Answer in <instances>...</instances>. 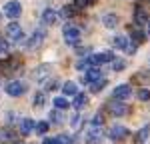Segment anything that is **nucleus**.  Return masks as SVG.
Instances as JSON below:
<instances>
[{"label": "nucleus", "mask_w": 150, "mask_h": 144, "mask_svg": "<svg viewBox=\"0 0 150 144\" xmlns=\"http://www.w3.org/2000/svg\"><path fill=\"white\" fill-rule=\"evenodd\" d=\"M62 34H64V40H66L68 46H78L80 40H82L80 28H76L74 24H66V26L62 28Z\"/></svg>", "instance_id": "f257e3e1"}, {"label": "nucleus", "mask_w": 150, "mask_h": 144, "mask_svg": "<svg viewBox=\"0 0 150 144\" xmlns=\"http://www.w3.org/2000/svg\"><path fill=\"white\" fill-rule=\"evenodd\" d=\"M20 66H22V58L20 56H10V58L6 60H0V74H14V72L20 70Z\"/></svg>", "instance_id": "f03ea898"}, {"label": "nucleus", "mask_w": 150, "mask_h": 144, "mask_svg": "<svg viewBox=\"0 0 150 144\" xmlns=\"http://www.w3.org/2000/svg\"><path fill=\"white\" fill-rule=\"evenodd\" d=\"M6 36H8V40H12V42H22V40H26L24 38V32H22V26L18 22H10L6 24Z\"/></svg>", "instance_id": "7ed1b4c3"}, {"label": "nucleus", "mask_w": 150, "mask_h": 144, "mask_svg": "<svg viewBox=\"0 0 150 144\" xmlns=\"http://www.w3.org/2000/svg\"><path fill=\"white\" fill-rule=\"evenodd\" d=\"M102 140V126L98 124H88V130H86V136H84V142L86 144H96Z\"/></svg>", "instance_id": "20e7f679"}, {"label": "nucleus", "mask_w": 150, "mask_h": 144, "mask_svg": "<svg viewBox=\"0 0 150 144\" xmlns=\"http://www.w3.org/2000/svg\"><path fill=\"white\" fill-rule=\"evenodd\" d=\"M110 140H114V142H120V140H124L126 136H130V132H128L126 126H120V124H114V126H110L108 128V134H106Z\"/></svg>", "instance_id": "39448f33"}, {"label": "nucleus", "mask_w": 150, "mask_h": 144, "mask_svg": "<svg viewBox=\"0 0 150 144\" xmlns=\"http://www.w3.org/2000/svg\"><path fill=\"white\" fill-rule=\"evenodd\" d=\"M112 60H114V54H112V52H96V54H92V56H88L90 66H100V64L112 62Z\"/></svg>", "instance_id": "423d86ee"}, {"label": "nucleus", "mask_w": 150, "mask_h": 144, "mask_svg": "<svg viewBox=\"0 0 150 144\" xmlns=\"http://www.w3.org/2000/svg\"><path fill=\"white\" fill-rule=\"evenodd\" d=\"M24 92H26V84L22 82V80H12V82L6 84V94L8 96H22Z\"/></svg>", "instance_id": "0eeeda50"}, {"label": "nucleus", "mask_w": 150, "mask_h": 144, "mask_svg": "<svg viewBox=\"0 0 150 144\" xmlns=\"http://www.w3.org/2000/svg\"><path fill=\"white\" fill-rule=\"evenodd\" d=\"M4 14H6L8 18H18V16L22 14V4H20L18 0H10V2H6V6H4Z\"/></svg>", "instance_id": "6e6552de"}, {"label": "nucleus", "mask_w": 150, "mask_h": 144, "mask_svg": "<svg viewBox=\"0 0 150 144\" xmlns=\"http://www.w3.org/2000/svg\"><path fill=\"white\" fill-rule=\"evenodd\" d=\"M50 70H52L50 64H40V66H36L34 70H32V80H36V82L46 80L48 76H50Z\"/></svg>", "instance_id": "1a4fd4ad"}, {"label": "nucleus", "mask_w": 150, "mask_h": 144, "mask_svg": "<svg viewBox=\"0 0 150 144\" xmlns=\"http://www.w3.org/2000/svg\"><path fill=\"white\" fill-rule=\"evenodd\" d=\"M108 112H110L112 116H126L128 112H130V108H128L126 104L114 100V102H108Z\"/></svg>", "instance_id": "9d476101"}, {"label": "nucleus", "mask_w": 150, "mask_h": 144, "mask_svg": "<svg viewBox=\"0 0 150 144\" xmlns=\"http://www.w3.org/2000/svg\"><path fill=\"white\" fill-rule=\"evenodd\" d=\"M148 20H150V16L146 12V8H142L140 4H136L134 6V22L138 26H142V24H148Z\"/></svg>", "instance_id": "9b49d317"}, {"label": "nucleus", "mask_w": 150, "mask_h": 144, "mask_svg": "<svg viewBox=\"0 0 150 144\" xmlns=\"http://www.w3.org/2000/svg\"><path fill=\"white\" fill-rule=\"evenodd\" d=\"M102 78V74H100V70L94 66V68H88V70L82 74V82L84 84H92V82H96V80H100Z\"/></svg>", "instance_id": "f8f14e48"}, {"label": "nucleus", "mask_w": 150, "mask_h": 144, "mask_svg": "<svg viewBox=\"0 0 150 144\" xmlns=\"http://www.w3.org/2000/svg\"><path fill=\"white\" fill-rule=\"evenodd\" d=\"M44 38H46V30H44V28H40V30H34V34L30 36L28 48H36V46H40V44L44 42Z\"/></svg>", "instance_id": "ddd939ff"}, {"label": "nucleus", "mask_w": 150, "mask_h": 144, "mask_svg": "<svg viewBox=\"0 0 150 144\" xmlns=\"http://www.w3.org/2000/svg\"><path fill=\"white\" fill-rule=\"evenodd\" d=\"M130 96H132V88H130L128 84H120V86L114 88V98L116 100H126Z\"/></svg>", "instance_id": "4468645a"}, {"label": "nucleus", "mask_w": 150, "mask_h": 144, "mask_svg": "<svg viewBox=\"0 0 150 144\" xmlns=\"http://www.w3.org/2000/svg\"><path fill=\"white\" fill-rule=\"evenodd\" d=\"M148 136H150V124H146V126H142V128L134 134V144H144L148 140Z\"/></svg>", "instance_id": "2eb2a0df"}, {"label": "nucleus", "mask_w": 150, "mask_h": 144, "mask_svg": "<svg viewBox=\"0 0 150 144\" xmlns=\"http://www.w3.org/2000/svg\"><path fill=\"white\" fill-rule=\"evenodd\" d=\"M34 120L32 118H22L20 120V134H22V136H26V134H30V132L34 130Z\"/></svg>", "instance_id": "dca6fc26"}, {"label": "nucleus", "mask_w": 150, "mask_h": 144, "mask_svg": "<svg viewBox=\"0 0 150 144\" xmlns=\"http://www.w3.org/2000/svg\"><path fill=\"white\" fill-rule=\"evenodd\" d=\"M56 20H58V12L54 8H46L42 12V22L44 24H54Z\"/></svg>", "instance_id": "f3484780"}, {"label": "nucleus", "mask_w": 150, "mask_h": 144, "mask_svg": "<svg viewBox=\"0 0 150 144\" xmlns=\"http://www.w3.org/2000/svg\"><path fill=\"white\" fill-rule=\"evenodd\" d=\"M102 24L106 26V28L112 30V28L118 26V16H116V14H104V16H102Z\"/></svg>", "instance_id": "a211bd4d"}, {"label": "nucleus", "mask_w": 150, "mask_h": 144, "mask_svg": "<svg viewBox=\"0 0 150 144\" xmlns=\"http://www.w3.org/2000/svg\"><path fill=\"white\" fill-rule=\"evenodd\" d=\"M62 92H64L66 96H76V94H78V86H76V82L68 80V82L62 84Z\"/></svg>", "instance_id": "6ab92c4d"}, {"label": "nucleus", "mask_w": 150, "mask_h": 144, "mask_svg": "<svg viewBox=\"0 0 150 144\" xmlns=\"http://www.w3.org/2000/svg\"><path fill=\"white\" fill-rule=\"evenodd\" d=\"M128 44H130V42H128L126 36H114V38H112V46L118 48V50H126Z\"/></svg>", "instance_id": "aec40b11"}, {"label": "nucleus", "mask_w": 150, "mask_h": 144, "mask_svg": "<svg viewBox=\"0 0 150 144\" xmlns=\"http://www.w3.org/2000/svg\"><path fill=\"white\" fill-rule=\"evenodd\" d=\"M86 104H88V96H86V94H80V92H78V94L74 96V102H72V106L76 108V110H82V108L86 106Z\"/></svg>", "instance_id": "412c9836"}, {"label": "nucleus", "mask_w": 150, "mask_h": 144, "mask_svg": "<svg viewBox=\"0 0 150 144\" xmlns=\"http://www.w3.org/2000/svg\"><path fill=\"white\" fill-rule=\"evenodd\" d=\"M14 138H16V134L10 130V128H2L0 130V142H14Z\"/></svg>", "instance_id": "4be33fe9"}, {"label": "nucleus", "mask_w": 150, "mask_h": 144, "mask_svg": "<svg viewBox=\"0 0 150 144\" xmlns=\"http://www.w3.org/2000/svg\"><path fill=\"white\" fill-rule=\"evenodd\" d=\"M130 38H132V42L134 44H142V42H146V32H142V30H132L130 32Z\"/></svg>", "instance_id": "5701e85b"}, {"label": "nucleus", "mask_w": 150, "mask_h": 144, "mask_svg": "<svg viewBox=\"0 0 150 144\" xmlns=\"http://www.w3.org/2000/svg\"><path fill=\"white\" fill-rule=\"evenodd\" d=\"M76 12H78V8H76L74 4H66V6H62L60 14H62L64 18H74V16H76Z\"/></svg>", "instance_id": "b1692460"}, {"label": "nucleus", "mask_w": 150, "mask_h": 144, "mask_svg": "<svg viewBox=\"0 0 150 144\" xmlns=\"http://www.w3.org/2000/svg\"><path fill=\"white\" fill-rule=\"evenodd\" d=\"M106 84H108V82H106V78H100V80H96V82L90 84V92H94V94H96V92H100V90H102Z\"/></svg>", "instance_id": "393cba45"}, {"label": "nucleus", "mask_w": 150, "mask_h": 144, "mask_svg": "<svg viewBox=\"0 0 150 144\" xmlns=\"http://www.w3.org/2000/svg\"><path fill=\"white\" fill-rule=\"evenodd\" d=\"M50 120H52L54 124H62V120H64V116H62V110L54 108V110L50 112Z\"/></svg>", "instance_id": "a878e982"}, {"label": "nucleus", "mask_w": 150, "mask_h": 144, "mask_svg": "<svg viewBox=\"0 0 150 144\" xmlns=\"http://www.w3.org/2000/svg\"><path fill=\"white\" fill-rule=\"evenodd\" d=\"M46 104V94L44 92H36V96H34V106L36 108H42Z\"/></svg>", "instance_id": "bb28decb"}, {"label": "nucleus", "mask_w": 150, "mask_h": 144, "mask_svg": "<svg viewBox=\"0 0 150 144\" xmlns=\"http://www.w3.org/2000/svg\"><path fill=\"white\" fill-rule=\"evenodd\" d=\"M112 68H114V72L124 70V68H126V60H122V58H114V60H112Z\"/></svg>", "instance_id": "cd10ccee"}, {"label": "nucleus", "mask_w": 150, "mask_h": 144, "mask_svg": "<svg viewBox=\"0 0 150 144\" xmlns=\"http://www.w3.org/2000/svg\"><path fill=\"white\" fill-rule=\"evenodd\" d=\"M68 100L66 98H54V108H58V110H64V108H68Z\"/></svg>", "instance_id": "c85d7f7f"}, {"label": "nucleus", "mask_w": 150, "mask_h": 144, "mask_svg": "<svg viewBox=\"0 0 150 144\" xmlns=\"http://www.w3.org/2000/svg\"><path fill=\"white\" fill-rule=\"evenodd\" d=\"M34 130H36V134H46L48 132V122H38L34 126Z\"/></svg>", "instance_id": "c756f323"}, {"label": "nucleus", "mask_w": 150, "mask_h": 144, "mask_svg": "<svg viewBox=\"0 0 150 144\" xmlns=\"http://www.w3.org/2000/svg\"><path fill=\"white\" fill-rule=\"evenodd\" d=\"M138 100H142V102H148V100H150V90H148V88L138 90Z\"/></svg>", "instance_id": "7c9ffc66"}, {"label": "nucleus", "mask_w": 150, "mask_h": 144, "mask_svg": "<svg viewBox=\"0 0 150 144\" xmlns=\"http://www.w3.org/2000/svg\"><path fill=\"white\" fill-rule=\"evenodd\" d=\"M6 52H8V40L0 38V56H6Z\"/></svg>", "instance_id": "2f4dec72"}, {"label": "nucleus", "mask_w": 150, "mask_h": 144, "mask_svg": "<svg viewBox=\"0 0 150 144\" xmlns=\"http://www.w3.org/2000/svg\"><path fill=\"white\" fill-rule=\"evenodd\" d=\"M80 126H82V116H80V114H76V116L72 118V128H74V130H78Z\"/></svg>", "instance_id": "473e14b6"}, {"label": "nucleus", "mask_w": 150, "mask_h": 144, "mask_svg": "<svg viewBox=\"0 0 150 144\" xmlns=\"http://www.w3.org/2000/svg\"><path fill=\"white\" fill-rule=\"evenodd\" d=\"M74 6H76L78 10H82V8L90 6V2H88V0H74Z\"/></svg>", "instance_id": "72a5a7b5"}, {"label": "nucleus", "mask_w": 150, "mask_h": 144, "mask_svg": "<svg viewBox=\"0 0 150 144\" xmlns=\"http://www.w3.org/2000/svg\"><path fill=\"white\" fill-rule=\"evenodd\" d=\"M58 78H54V80H48V84H46V90H56L58 88Z\"/></svg>", "instance_id": "f704fd0d"}, {"label": "nucleus", "mask_w": 150, "mask_h": 144, "mask_svg": "<svg viewBox=\"0 0 150 144\" xmlns=\"http://www.w3.org/2000/svg\"><path fill=\"white\" fill-rule=\"evenodd\" d=\"M58 142L60 144H72V138L66 136V134H60V136H58Z\"/></svg>", "instance_id": "c9c22d12"}, {"label": "nucleus", "mask_w": 150, "mask_h": 144, "mask_svg": "<svg viewBox=\"0 0 150 144\" xmlns=\"http://www.w3.org/2000/svg\"><path fill=\"white\" fill-rule=\"evenodd\" d=\"M148 78H150V74H138V76L132 78V80H134V82H144V80H148Z\"/></svg>", "instance_id": "e433bc0d"}, {"label": "nucleus", "mask_w": 150, "mask_h": 144, "mask_svg": "<svg viewBox=\"0 0 150 144\" xmlns=\"http://www.w3.org/2000/svg\"><path fill=\"white\" fill-rule=\"evenodd\" d=\"M126 52H128V54H134V52H136V44H128Z\"/></svg>", "instance_id": "4c0bfd02"}, {"label": "nucleus", "mask_w": 150, "mask_h": 144, "mask_svg": "<svg viewBox=\"0 0 150 144\" xmlns=\"http://www.w3.org/2000/svg\"><path fill=\"white\" fill-rule=\"evenodd\" d=\"M44 144H60V142H58V138H46Z\"/></svg>", "instance_id": "58836bf2"}, {"label": "nucleus", "mask_w": 150, "mask_h": 144, "mask_svg": "<svg viewBox=\"0 0 150 144\" xmlns=\"http://www.w3.org/2000/svg\"><path fill=\"white\" fill-rule=\"evenodd\" d=\"M76 52H78V54H82V56H84V54H88V52H90V48H78V50H76Z\"/></svg>", "instance_id": "ea45409f"}, {"label": "nucleus", "mask_w": 150, "mask_h": 144, "mask_svg": "<svg viewBox=\"0 0 150 144\" xmlns=\"http://www.w3.org/2000/svg\"><path fill=\"white\" fill-rule=\"evenodd\" d=\"M148 34H150V20H148Z\"/></svg>", "instance_id": "a19ab883"}, {"label": "nucleus", "mask_w": 150, "mask_h": 144, "mask_svg": "<svg viewBox=\"0 0 150 144\" xmlns=\"http://www.w3.org/2000/svg\"><path fill=\"white\" fill-rule=\"evenodd\" d=\"M88 2H90V4H94V2H96V0H88Z\"/></svg>", "instance_id": "79ce46f5"}, {"label": "nucleus", "mask_w": 150, "mask_h": 144, "mask_svg": "<svg viewBox=\"0 0 150 144\" xmlns=\"http://www.w3.org/2000/svg\"><path fill=\"white\" fill-rule=\"evenodd\" d=\"M140 2H150V0H140Z\"/></svg>", "instance_id": "37998d69"}, {"label": "nucleus", "mask_w": 150, "mask_h": 144, "mask_svg": "<svg viewBox=\"0 0 150 144\" xmlns=\"http://www.w3.org/2000/svg\"><path fill=\"white\" fill-rule=\"evenodd\" d=\"M14 144H22V142H14Z\"/></svg>", "instance_id": "c03bdc74"}]
</instances>
